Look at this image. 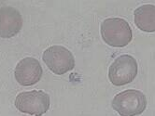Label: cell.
Segmentation results:
<instances>
[{
    "label": "cell",
    "mask_w": 155,
    "mask_h": 116,
    "mask_svg": "<svg viewBox=\"0 0 155 116\" xmlns=\"http://www.w3.org/2000/svg\"><path fill=\"white\" fill-rule=\"evenodd\" d=\"M135 23L146 33L155 32V6L143 5L137 8L135 12Z\"/></svg>",
    "instance_id": "cell-8"
},
{
    "label": "cell",
    "mask_w": 155,
    "mask_h": 116,
    "mask_svg": "<svg viewBox=\"0 0 155 116\" xmlns=\"http://www.w3.org/2000/svg\"><path fill=\"white\" fill-rule=\"evenodd\" d=\"M43 60L55 75H64L74 69L75 60L71 52L62 46H52L43 53Z\"/></svg>",
    "instance_id": "cell-5"
},
{
    "label": "cell",
    "mask_w": 155,
    "mask_h": 116,
    "mask_svg": "<svg viewBox=\"0 0 155 116\" xmlns=\"http://www.w3.org/2000/svg\"><path fill=\"white\" fill-rule=\"evenodd\" d=\"M15 106L24 113L42 116L50 108V97L47 93L41 90L21 92L16 97Z\"/></svg>",
    "instance_id": "cell-3"
},
{
    "label": "cell",
    "mask_w": 155,
    "mask_h": 116,
    "mask_svg": "<svg viewBox=\"0 0 155 116\" xmlns=\"http://www.w3.org/2000/svg\"><path fill=\"white\" fill-rule=\"evenodd\" d=\"M101 35L105 43L114 47L127 46L133 37L129 23L120 18L105 20L101 24Z\"/></svg>",
    "instance_id": "cell-1"
},
{
    "label": "cell",
    "mask_w": 155,
    "mask_h": 116,
    "mask_svg": "<svg viewBox=\"0 0 155 116\" xmlns=\"http://www.w3.org/2000/svg\"><path fill=\"white\" fill-rule=\"evenodd\" d=\"M138 72L137 62L130 55L118 57L110 65L108 70V79L114 86L121 87L134 80Z\"/></svg>",
    "instance_id": "cell-4"
},
{
    "label": "cell",
    "mask_w": 155,
    "mask_h": 116,
    "mask_svg": "<svg viewBox=\"0 0 155 116\" xmlns=\"http://www.w3.org/2000/svg\"><path fill=\"white\" fill-rule=\"evenodd\" d=\"M147 99L141 91L128 89L117 94L112 100V108L120 116H137L146 109Z\"/></svg>",
    "instance_id": "cell-2"
},
{
    "label": "cell",
    "mask_w": 155,
    "mask_h": 116,
    "mask_svg": "<svg viewBox=\"0 0 155 116\" xmlns=\"http://www.w3.org/2000/svg\"><path fill=\"white\" fill-rule=\"evenodd\" d=\"M41 65L35 58L27 57L23 59L15 68V78L20 85L24 87L35 85L41 79Z\"/></svg>",
    "instance_id": "cell-6"
},
{
    "label": "cell",
    "mask_w": 155,
    "mask_h": 116,
    "mask_svg": "<svg viewBox=\"0 0 155 116\" xmlns=\"http://www.w3.org/2000/svg\"><path fill=\"white\" fill-rule=\"evenodd\" d=\"M23 26V18L17 9L12 7L0 8V37L15 36Z\"/></svg>",
    "instance_id": "cell-7"
}]
</instances>
